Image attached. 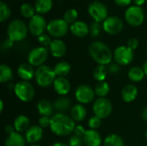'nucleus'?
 I'll return each instance as SVG.
<instances>
[{
	"label": "nucleus",
	"instance_id": "19",
	"mask_svg": "<svg viewBox=\"0 0 147 146\" xmlns=\"http://www.w3.org/2000/svg\"><path fill=\"white\" fill-rule=\"evenodd\" d=\"M17 75L22 81L28 82L34 77L35 71L29 63H22L17 67Z\"/></svg>",
	"mask_w": 147,
	"mask_h": 146
},
{
	"label": "nucleus",
	"instance_id": "42",
	"mask_svg": "<svg viewBox=\"0 0 147 146\" xmlns=\"http://www.w3.org/2000/svg\"><path fill=\"white\" fill-rule=\"evenodd\" d=\"M109 73L110 74H116L121 71V65L117 63H110L109 65H107Z\"/></svg>",
	"mask_w": 147,
	"mask_h": 146
},
{
	"label": "nucleus",
	"instance_id": "28",
	"mask_svg": "<svg viewBox=\"0 0 147 146\" xmlns=\"http://www.w3.org/2000/svg\"><path fill=\"white\" fill-rule=\"evenodd\" d=\"M34 8L37 14L43 15L48 13L53 8V0H35Z\"/></svg>",
	"mask_w": 147,
	"mask_h": 146
},
{
	"label": "nucleus",
	"instance_id": "55",
	"mask_svg": "<svg viewBox=\"0 0 147 146\" xmlns=\"http://www.w3.org/2000/svg\"><path fill=\"white\" fill-rule=\"evenodd\" d=\"M125 146H131V145H125Z\"/></svg>",
	"mask_w": 147,
	"mask_h": 146
},
{
	"label": "nucleus",
	"instance_id": "10",
	"mask_svg": "<svg viewBox=\"0 0 147 146\" xmlns=\"http://www.w3.org/2000/svg\"><path fill=\"white\" fill-rule=\"evenodd\" d=\"M88 12L94 22H103L109 16V10L106 5L99 1H94L88 7Z\"/></svg>",
	"mask_w": 147,
	"mask_h": 146
},
{
	"label": "nucleus",
	"instance_id": "23",
	"mask_svg": "<svg viewBox=\"0 0 147 146\" xmlns=\"http://www.w3.org/2000/svg\"><path fill=\"white\" fill-rule=\"evenodd\" d=\"M138 93H139L138 88L134 84H127L122 89L121 91L122 100L126 102H132L137 98Z\"/></svg>",
	"mask_w": 147,
	"mask_h": 146
},
{
	"label": "nucleus",
	"instance_id": "21",
	"mask_svg": "<svg viewBox=\"0 0 147 146\" xmlns=\"http://www.w3.org/2000/svg\"><path fill=\"white\" fill-rule=\"evenodd\" d=\"M70 116L75 122L83 121L87 116V111L85 107L80 103L73 105L70 110Z\"/></svg>",
	"mask_w": 147,
	"mask_h": 146
},
{
	"label": "nucleus",
	"instance_id": "13",
	"mask_svg": "<svg viewBox=\"0 0 147 146\" xmlns=\"http://www.w3.org/2000/svg\"><path fill=\"white\" fill-rule=\"evenodd\" d=\"M96 93L93 88L87 84L79 85L75 90V97L80 104H89L94 101Z\"/></svg>",
	"mask_w": 147,
	"mask_h": 146
},
{
	"label": "nucleus",
	"instance_id": "31",
	"mask_svg": "<svg viewBox=\"0 0 147 146\" xmlns=\"http://www.w3.org/2000/svg\"><path fill=\"white\" fill-rule=\"evenodd\" d=\"M109 73L107 65H98L96 66V68L93 71V77L97 82H102L105 81L107 75Z\"/></svg>",
	"mask_w": 147,
	"mask_h": 146
},
{
	"label": "nucleus",
	"instance_id": "30",
	"mask_svg": "<svg viewBox=\"0 0 147 146\" xmlns=\"http://www.w3.org/2000/svg\"><path fill=\"white\" fill-rule=\"evenodd\" d=\"M104 146H125L123 139L117 134H110L108 135L103 140Z\"/></svg>",
	"mask_w": 147,
	"mask_h": 146
},
{
	"label": "nucleus",
	"instance_id": "49",
	"mask_svg": "<svg viewBox=\"0 0 147 146\" xmlns=\"http://www.w3.org/2000/svg\"><path fill=\"white\" fill-rule=\"evenodd\" d=\"M146 0H133V2L135 3V5L140 6V7H141V6L146 3Z\"/></svg>",
	"mask_w": 147,
	"mask_h": 146
},
{
	"label": "nucleus",
	"instance_id": "56",
	"mask_svg": "<svg viewBox=\"0 0 147 146\" xmlns=\"http://www.w3.org/2000/svg\"><path fill=\"white\" fill-rule=\"evenodd\" d=\"M95 1H97V0H95Z\"/></svg>",
	"mask_w": 147,
	"mask_h": 146
},
{
	"label": "nucleus",
	"instance_id": "8",
	"mask_svg": "<svg viewBox=\"0 0 147 146\" xmlns=\"http://www.w3.org/2000/svg\"><path fill=\"white\" fill-rule=\"evenodd\" d=\"M48 48L44 46H37L33 48L28 54L27 59L28 63H29L34 67H40L44 65L48 58Z\"/></svg>",
	"mask_w": 147,
	"mask_h": 146
},
{
	"label": "nucleus",
	"instance_id": "43",
	"mask_svg": "<svg viewBox=\"0 0 147 146\" xmlns=\"http://www.w3.org/2000/svg\"><path fill=\"white\" fill-rule=\"evenodd\" d=\"M127 46H128L130 49H132L133 51H134L135 49L138 48L139 46V40L137 38H130L127 42Z\"/></svg>",
	"mask_w": 147,
	"mask_h": 146
},
{
	"label": "nucleus",
	"instance_id": "37",
	"mask_svg": "<svg viewBox=\"0 0 147 146\" xmlns=\"http://www.w3.org/2000/svg\"><path fill=\"white\" fill-rule=\"evenodd\" d=\"M102 28V24H101L100 22H93L90 26V34L91 37L93 38L98 37L101 34Z\"/></svg>",
	"mask_w": 147,
	"mask_h": 146
},
{
	"label": "nucleus",
	"instance_id": "44",
	"mask_svg": "<svg viewBox=\"0 0 147 146\" xmlns=\"http://www.w3.org/2000/svg\"><path fill=\"white\" fill-rule=\"evenodd\" d=\"M85 132H86L85 128L83 126L78 125V126H75V129H74L73 133L75 135H77V136H79V137H82L83 138L84 135V133H85Z\"/></svg>",
	"mask_w": 147,
	"mask_h": 146
},
{
	"label": "nucleus",
	"instance_id": "2",
	"mask_svg": "<svg viewBox=\"0 0 147 146\" xmlns=\"http://www.w3.org/2000/svg\"><path fill=\"white\" fill-rule=\"evenodd\" d=\"M89 53L92 59L98 65H109L114 59L111 49L104 42L96 40L89 46Z\"/></svg>",
	"mask_w": 147,
	"mask_h": 146
},
{
	"label": "nucleus",
	"instance_id": "3",
	"mask_svg": "<svg viewBox=\"0 0 147 146\" xmlns=\"http://www.w3.org/2000/svg\"><path fill=\"white\" fill-rule=\"evenodd\" d=\"M28 32H29L28 27L20 19H14L9 23L7 28L8 38L14 42L23 40L27 37Z\"/></svg>",
	"mask_w": 147,
	"mask_h": 146
},
{
	"label": "nucleus",
	"instance_id": "34",
	"mask_svg": "<svg viewBox=\"0 0 147 146\" xmlns=\"http://www.w3.org/2000/svg\"><path fill=\"white\" fill-rule=\"evenodd\" d=\"M35 12L36 10L34 6L29 3H24L20 7V13L25 18L31 19L35 15Z\"/></svg>",
	"mask_w": 147,
	"mask_h": 146
},
{
	"label": "nucleus",
	"instance_id": "16",
	"mask_svg": "<svg viewBox=\"0 0 147 146\" xmlns=\"http://www.w3.org/2000/svg\"><path fill=\"white\" fill-rule=\"evenodd\" d=\"M83 140L85 146H101L102 144L101 134L96 130L92 129L86 130L83 137Z\"/></svg>",
	"mask_w": 147,
	"mask_h": 146
},
{
	"label": "nucleus",
	"instance_id": "24",
	"mask_svg": "<svg viewBox=\"0 0 147 146\" xmlns=\"http://www.w3.org/2000/svg\"><path fill=\"white\" fill-rule=\"evenodd\" d=\"M53 104V108L54 110L57 111V113L65 114V112H67L69 109L71 110V101L65 96L59 97L58 99L55 100V102Z\"/></svg>",
	"mask_w": 147,
	"mask_h": 146
},
{
	"label": "nucleus",
	"instance_id": "12",
	"mask_svg": "<svg viewBox=\"0 0 147 146\" xmlns=\"http://www.w3.org/2000/svg\"><path fill=\"white\" fill-rule=\"evenodd\" d=\"M113 56L115 63L120 65H127L133 62L134 52L127 46H120L115 49Z\"/></svg>",
	"mask_w": 147,
	"mask_h": 146
},
{
	"label": "nucleus",
	"instance_id": "17",
	"mask_svg": "<svg viewBox=\"0 0 147 146\" xmlns=\"http://www.w3.org/2000/svg\"><path fill=\"white\" fill-rule=\"evenodd\" d=\"M53 86L55 92L60 96H66L71 90L70 81L65 77H57Z\"/></svg>",
	"mask_w": 147,
	"mask_h": 146
},
{
	"label": "nucleus",
	"instance_id": "7",
	"mask_svg": "<svg viewBox=\"0 0 147 146\" xmlns=\"http://www.w3.org/2000/svg\"><path fill=\"white\" fill-rule=\"evenodd\" d=\"M126 22L132 27H139L145 21V13L142 7L137 5L129 6L124 14Z\"/></svg>",
	"mask_w": 147,
	"mask_h": 146
},
{
	"label": "nucleus",
	"instance_id": "4",
	"mask_svg": "<svg viewBox=\"0 0 147 146\" xmlns=\"http://www.w3.org/2000/svg\"><path fill=\"white\" fill-rule=\"evenodd\" d=\"M57 76L53 71V68L43 65L35 70L34 79L36 83L41 88H47L53 84Z\"/></svg>",
	"mask_w": 147,
	"mask_h": 146
},
{
	"label": "nucleus",
	"instance_id": "14",
	"mask_svg": "<svg viewBox=\"0 0 147 146\" xmlns=\"http://www.w3.org/2000/svg\"><path fill=\"white\" fill-rule=\"evenodd\" d=\"M123 22L122 20L115 15H110L106 18V20L102 22V29L105 33L115 35L120 34L123 29Z\"/></svg>",
	"mask_w": 147,
	"mask_h": 146
},
{
	"label": "nucleus",
	"instance_id": "15",
	"mask_svg": "<svg viewBox=\"0 0 147 146\" xmlns=\"http://www.w3.org/2000/svg\"><path fill=\"white\" fill-rule=\"evenodd\" d=\"M25 139L27 143L30 145H35L39 141L41 140L43 137V128L39 125L31 126L25 132Z\"/></svg>",
	"mask_w": 147,
	"mask_h": 146
},
{
	"label": "nucleus",
	"instance_id": "40",
	"mask_svg": "<svg viewBox=\"0 0 147 146\" xmlns=\"http://www.w3.org/2000/svg\"><path fill=\"white\" fill-rule=\"evenodd\" d=\"M83 144H84L83 138L77 136L75 134L71 136L68 140V145L69 146H82Z\"/></svg>",
	"mask_w": 147,
	"mask_h": 146
},
{
	"label": "nucleus",
	"instance_id": "51",
	"mask_svg": "<svg viewBox=\"0 0 147 146\" xmlns=\"http://www.w3.org/2000/svg\"><path fill=\"white\" fill-rule=\"evenodd\" d=\"M143 70H144V72H145L146 76L147 77V60L145 62V64L143 65Z\"/></svg>",
	"mask_w": 147,
	"mask_h": 146
},
{
	"label": "nucleus",
	"instance_id": "57",
	"mask_svg": "<svg viewBox=\"0 0 147 146\" xmlns=\"http://www.w3.org/2000/svg\"><path fill=\"white\" fill-rule=\"evenodd\" d=\"M146 48H147V46H146Z\"/></svg>",
	"mask_w": 147,
	"mask_h": 146
},
{
	"label": "nucleus",
	"instance_id": "9",
	"mask_svg": "<svg viewBox=\"0 0 147 146\" xmlns=\"http://www.w3.org/2000/svg\"><path fill=\"white\" fill-rule=\"evenodd\" d=\"M92 109L94 115L102 120L108 118L111 114L113 111V106L111 102L108 98L98 97L95 100Z\"/></svg>",
	"mask_w": 147,
	"mask_h": 146
},
{
	"label": "nucleus",
	"instance_id": "1",
	"mask_svg": "<svg viewBox=\"0 0 147 146\" xmlns=\"http://www.w3.org/2000/svg\"><path fill=\"white\" fill-rule=\"evenodd\" d=\"M75 121L65 114L55 113L51 117L50 129L57 136L65 137L71 135L75 129Z\"/></svg>",
	"mask_w": 147,
	"mask_h": 146
},
{
	"label": "nucleus",
	"instance_id": "26",
	"mask_svg": "<svg viewBox=\"0 0 147 146\" xmlns=\"http://www.w3.org/2000/svg\"><path fill=\"white\" fill-rule=\"evenodd\" d=\"M26 139L21 133L15 132L14 133L8 135L5 141L4 146H26Z\"/></svg>",
	"mask_w": 147,
	"mask_h": 146
},
{
	"label": "nucleus",
	"instance_id": "54",
	"mask_svg": "<svg viewBox=\"0 0 147 146\" xmlns=\"http://www.w3.org/2000/svg\"><path fill=\"white\" fill-rule=\"evenodd\" d=\"M146 139H147V130H146Z\"/></svg>",
	"mask_w": 147,
	"mask_h": 146
},
{
	"label": "nucleus",
	"instance_id": "41",
	"mask_svg": "<svg viewBox=\"0 0 147 146\" xmlns=\"http://www.w3.org/2000/svg\"><path fill=\"white\" fill-rule=\"evenodd\" d=\"M38 125L42 128L50 127L51 125V117L47 116H40V118L38 120Z\"/></svg>",
	"mask_w": 147,
	"mask_h": 146
},
{
	"label": "nucleus",
	"instance_id": "36",
	"mask_svg": "<svg viewBox=\"0 0 147 146\" xmlns=\"http://www.w3.org/2000/svg\"><path fill=\"white\" fill-rule=\"evenodd\" d=\"M10 15H11V10L9 7L8 6V4L5 3L3 1H1L0 2V22H5L7 19H9Z\"/></svg>",
	"mask_w": 147,
	"mask_h": 146
},
{
	"label": "nucleus",
	"instance_id": "5",
	"mask_svg": "<svg viewBox=\"0 0 147 146\" xmlns=\"http://www.w3.org/2000/svg\"><path fill=\"white\" fill-rule=\"evenodd\" d=\"M70 29L69 24L63 18H56L47 23V31L51 37L59 39L64 37Z\"/></svg>",
	"mask_w": 147,
	"mask_h": 146
},
{
	"label": "nucleus",
	"instance_id": "46",
	"mask_svg": "<svg viewBox=\"0 0 147 146\" xmlns=\"http://www.w3.org/2000/svg\"><path fill=\"white\" fill-rule=\"evenodd\" d=\"M4 132L7 135H10L16 132V129L14 127V125H7L4 128Z\"/></svg>",
	"mask_w": 147,
	"mask_h": 146
},
{
	"label": "nucleus",
	"instance_id": "6",
	"mask_svg": "<svg viewBox=\"0 0 147 146\" xmlns=\"http://www.w3.org/2000/svg\"><path fill=\"white\" fill-rule=\"evenodd\" d=\"M14 92L16 97L23 102H28L32 101L35 94L34 86L29 82L26 81L16 83L14 86Z\"/></svg>",
	"mask_w": 147,
	"mask_h": 146
},
{
	"label": "nucleus",
	"instance_id": "32",
	"mask_svg": "<svg viewBox=\"0 0 147 146\" xmlns=\"http://www.w3.org/2000/svg\"><path fill=\"white\" fill-rule=\"evenodd\" d=\"M94 90L96 96H97L98 97H106L110 91V86L106 81L97 82L94 88Z\"/></svg>",
	"mask_w": 147,
	"mask_h": 146
},
{
	"label": "nucleus",
	"instance_id": "53",
	"mask_svg": "<svg viewBox=\"0 0 147 146\" xmlns=\"http://www.w3.org/2000/svg\"><path fill=\"white\" fill-rule=\"evenodd\" d=\"M29 146H41V145H37V144H35V145H29Z\"/></svg>",
	"mask_w": 147,
	"mask_h": 146
},
{
	"label": "nucleus",
	"instance_id": "27",
	"mask_svg": "<svg viewBox=\"0 0 147 146\" xmlns=\"http://www.w3.org/2000/svg\"><path fill=\"white\" fill-rule=\"evenodd\" d=\"M146 74L144 72L143 68L138 67V66H134L131 67L127 72V77L130 81L133 83H139L142 81L145 77Z\"/></svg>",
	"mask_w": 147,
	"mask_h": 146
},
{
	"label": "nucleus",
	"instance_id": "11",
	"mask_svg": "<svg viewBox=\"0 0 147 146\" xmlns=\"http://www.w3.org/2000/svg\"><path fill=\"white\" fill-rule=\"evenodd\" d=\"M28 31L29 33L35 37H39L44 34L47 28V22L46 19L42 16V15L35 14L31 19H29L28 24Z\"/></svg>",
	"mask_w": 147,
	"mask_h": 146
},
{
	"label": "nucleus",
	"instance_id": "38",
	"mask_svg": "<svg viewBox=\"0 0 147 146\" xmlns=\"http://www.w3.org/2000/svg\"><path fill=\"white\" fill-rule=\"evenodd\" d=\"M88 125L90 126V129L97 130L102 125V119H100L99 117H97L96 115H93L90 118V120L88 121Z\"/></svg>",
	"mask_w": 147,
	"mask_h": 146
},
{
	"label": "nucleus",
	"instance_id": "22",
	"mask_svg": "<svg viewBox=\"0 0 147 146\" xmlns=\"http://www.w3.org/2000/svg\"><path fill=\"white\" fill-rule=\"evenodd\" d=\"M37 111L40 116L52 117L53 115V104L51 103L48 100L42 99L37 103Z\"/></svg>",
	"mask_w": 147,
	"mask_h": 146
},
{
	"label": "nucleus",
	"instance_id": "35",
	"mask_svg": "<svg viewBox=\"0 0 147 146\" xmlns=\"http://www.w3.org/2000/svg\"><path fill=\"white\" fill-rule=\"evenodd\" d=\"M78 16V10L76 9H68L64 13L63 19L68 24H72L75 22H77Z\"/></svg>",
	"mask_w": 147,
	"mask_h": 146
},
{
	"label": "nucleus",
	"instance_id": "50",
	"mask_svg": "<svg viewBox=\"0 0 147 146\" xmlns=\"http://www.w3.org/2000/svg\"><path fill=\"white\" fill-rule=\"evenodd\" d=\"M52 146H69V145H66V144H65V143L56 142V143H54V144H53Z\"/></svg>",
	"mask_w": 147,
	"mask_h": 146
},
{
	"label": "nucleus",
	"instance_id": "18",
	"mask_svg": "<svg viewBox=\"0 0 147 146\" xmlns=\"http://www.w3.org/2000/svg\"><path fill=\"white\" fill-rule=\"evenodd\" d=\"M70 31L74 36L83 38L90 34V26L83 21H77L70 25Z\"/></svg>",
	"mask_w": 147,
	"mask_h": 146
},
{
	"label": "nucleus",
	"instance_id": "45",
	"mask_svg": "<svg viewBox=\"0 0 147 146\" xmlns=\"http://www.w3.org/2000/svg\"><path fill=\"white\" fill-rule=\"evenodd\" d=\"M115 3L121 6V7H126V6H129L131 4V3L133 2V0H114Z\"/></svg>",
	"mask_w": 147,
	"mask_h": 146
},
{
	"label": "nucleus",
	"instance_id": "20",
	"mask_svg": "<svg viewBox=\"0 0 147 146\" xmlns=\"http://www.w3.org/2000/svg\"><path fill=\"white\" fill-rule=\"evenodd\" d=\"M49 52L54 58H62L66 52V46L62 40L54 39L49 46Z\"/></svg>",
	"mask_w": 147,
	"mask_h": 146
},
{
	"label": "nucleus",
	"instance_id": "33",
	"mask_svg": "<svg viewBox=\"0 0 147 146\" xmlns=\"http://www.w3.org/2000/svg\"><path fill=\"white\" fill-rule=\"evenodd\" d=\"M12 77H13L12 69L9 65L5 64H2L0 65V82L2 83H8L12 79Z\"/></svg>",
	"mask_w": 147,
	"mask_h": 146
},
{
	"label": "nucleus",
	"instance_id": "52",
	"mask_svg": "<svg viewBox=\"0 0 147 146\" xmlns=\"http://www.w3.org/2000/svg\"><path fill=\"white\" fill-rule=\"evenodd\" d=\"M3 111V100H1L0 101V112L2 113Z\"/></svg>",
	"mask_w": 147,
	"mask_h": 146
},
{
	"label": "nucleus",
	"instance_id": "47",
	"mask_svg": "<svg viewBox=\"0 0 147 146\" xmlns=\"http://www.w3.org/2000/svg\"><path fill=\"white\" fill-rule=\"evenodd\" d=\"M14 45V41H12L11 40H9V38L7 40H5L3 43V47L5 48V49H9V48H11Z\"/></svg>",
	"mask_w": 147,
	"mask_h": 146
},
{
	"label": "nucleus",
	"instance_id": "25",
	"mask_svg": "<svg viewBox=\"0 0 147 146\" xmlns=\"http://www.w3.org/2000/svg\"><path fill=\"white\" fill-rule=\"evenodd\" d=\"M14 127L16 129V132L22 133H25L29 127H30V121L28 116L24 114H20L16 117L14 120Z\"/></svg>",
	"mask_w": 147,
	"mask_h": 146
},
{
	"label": "nucleus",
	"instance_id": "48",
	"mask_svg": "<svg viewBox=\"0 0 147 146\" xmlns=\"http://www.w3.org/2000/svg\"><path fill=\"white\" fill-rule=\"evenodd\" d=\"M141 118L147 121V107H146L145 108H143L142 112H141Z\"/></svg>",
	"mask_w": 147,
	"mask_h": 146
},
{
	"label": "nucleus",
	"instance_id": "29",
	"mask_svg": "<svg viewBox=\"0 0 147 146\" xmlns=\"http://www.w3.org/2000/svg\"><path fill=\"white\" fill-rule=\"evenodd\" d=\"M53 71L57 77H65L71 71V65L69 63H67L65 61H60L54 65Z\"/></svg>",
	"mask_w": 147,
	"mask_h": 146
},
{
	"label": "nucleus",
	"instance_id": "39",
	"mask_svg": "<svg viewBox=\"0 0 147 146\" xmlns=\"http://www.w3.org/2000/svg\"><path fill=\"white\" fill-rule=\"evenodd\" d=\"M52 41H53V40H52L51 36L47 34H43L38 37V42L40 43V45L41 46H44V47H49Z\"/></svg>",
	"mask_w": 147,
	"mask_h": 146
}]
</instances>
